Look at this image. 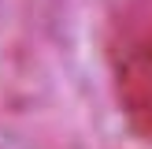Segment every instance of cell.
<instances>
[{"instance_id": "1", "label": "cell", "mask_w": 152, "mask_h": 149, "mask_svg": "<svg viewBox=\"0 0 152 149\" xmlns=\"http://www.w3.org/2000/svg\"><path fill=\"white\" fill-rule=\"evenodd\" d=\"M126 71L137 78L141 104L152 108V26H148V34L134 37V56H130V63H126Z\"/></svg>"}]
</instances>
